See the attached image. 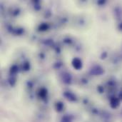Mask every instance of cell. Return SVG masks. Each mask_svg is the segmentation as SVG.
Masks as SVG:
<instances>
[{
	"mask_svg": "<svg viewBox=\"0 0 122 122\" xmlns=\"http://www.w3.org/2000/svg\"><path fill=\"white\" fill-rule=\"evenodd\" d=\"M69 121H70V120H69V118H67V117H65V118H64V119H63V122H70Z\"/></svg>",
	"mask_w": 122,
	"mask_h": 122,
	"instance_id": "cell-1",
	"label": "cell"
}]
</instances>
